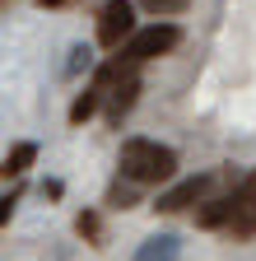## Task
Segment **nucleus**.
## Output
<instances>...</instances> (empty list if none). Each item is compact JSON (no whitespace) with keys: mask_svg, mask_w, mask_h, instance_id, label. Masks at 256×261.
Instances as JSON below:
<instances>
[{"mask_svg":"<svg viewBox=\"0 0 256 261\" xmlns=\"http://www.w3.org/2000/svg\"><path fill=\"white\" fill-rule=\"evenodd\" d=\"M117 168H121V177H131V182H140V187H158V182H168V177L177 173V149L135 136V140L121 145Z\"/></svg>","mask_w":256,"mask_h":261,"instance_id":"f257e3e1","label":"nucleus"},{"mask_svg":"<svg viewBox=\"0 0 256 261\" xmlns=\"http://www.w3.org/2000/svg\"><path fill=\"white\" fill-rule=\"evenodd\" d=\"M75 233H79L89 247H103V215H98V210H79V215H75Z\"/></svg>","mask_w":256,"mask_h":261,"instance_id":"f8f14e48","label":"nucleus"},{"mask_svg":"<svg viewBox=\"0 0 256 261\" xmlns=\"http://www.w3.org/2000/svg\"><path fill=\"white\" fill-rule=\"evenodd\" d=\"M182 42V28L177 23H149V28H135L131 38L121 42V61L126 65H145V61H154V56H168L173 47Z\"/></svg>","mask_w":256,"mask_h":261,"instance_id":"7ed1b4c3","label":"nucleus"},{"mask_svg":"<svg viewBox=\"0 0 256 261\" xmlns=\"http://www.w3.org/2000/svg\"><path fill=\"white\" fill-rule=\"evenodd\" d=\"M33 163H38V145H33V140H19L5 159H0V177H5V182H10V177H23Z\"/></svg>","mask_w":256,"mask_h":261,"instance_id":"6e6552de","label":"nucleus"},{"mask_svg":"<svg viewBox=\"0 0 256 261\" xmlns=\"http://www.w3.org/2000/svg\"><path fill=\"white\" fill-rule=\"evenodd\" d=\"M219 182H223V173H201V177H186V182H177V187H168L163 196L154 201V210L158 215H182V210H191V205H205L210 196L219 191Z\"/></svg>","mask_w":256,"mask_h":261,"instance_id":"20e7f679","label":"nucleus"},{"mask_svg":"<svg viewBox=\"0 0 256 261\" xmlns=\"http://www.w3.org/2000/svg\"><path fill=\"white\" fill-rule=\"evenodd\" d=\"M135 33V5L131 0H107L98 10V47L121 51V42Z\"/></svg>","mask_w":256,"mask_h":261,"instance_id":"39448f33","label":"nucleus"},{"mask_svg":"<svg viewBox=\"0 0 256 261\" xmlns=\"http://www.w3.org/2000/svg\"><path fill=\"white\" fill-rule=\"evenodd\" d=\"M14 205H19V191H10V196H0V228L10 224V215H14Z\"/></svg>","mask_w":256,"mask_h":261,"instance_id":"4468645a","label":"nucleus"},{"mask_svg":"<svg viewBox=\"0 0 256 261\" xmlns=\"http://www.w3.org/2000/svg\"><path fill=\"white\" fill-rule=\"evenodd\" d=\"M233 243H247V238H256V168L238 182V191H233V215H229V228H223Z\"/></svg>","mask_w":256,"mask_h":261,"instance_id":"423d86ee","label":"nucleus"},{"mask_svg":"<svg viewBox=\"0 0 256 261\" xmlns=\"http://www.w3.org/2000/svg\"><path fill=\"white\" fill-rule=\"evenodd\" d=\"M98 108H103V84H89V89L75 98V103H70V126H84Z\"/></svg>","mask_w":256,"mask_h":261,"instance_id":"9d476101","label":"nucleus"},{"mask_svg":"<svg viewBox=\"0 0 256 261\" xmlns=\"http://www.w3.org/2000/svg\"><path fill=\"white\" fill-rule=\"evenodd\" d=\"M140 10L154 14V19H177V14L191 10V0H140Z\"/></svg>","mask_w":256,"mask_h":261,"instance_id":"ddd939ff","label":"nucleus"},{"mask_svg":"<svg viewBox=\"0 0 256 261\" xmlns=\"http://www.w3.org/2000/svg\"><path fill=\"white\" fill-rule=\"evenodd\" d=\"M38 5H42V10H56V5H66V0H38Z\"/></svg>","mask_w":256,"mask_h":261,"instance_id":"2eb2a0df","label":"nucleus"},{"mask_svg":"<svg viewBox=\"0 0 256 261\" xmlns=\"http://www.w3.org/2000/svg\"><path fill=\"white\" fill-rule=\"evenodd\" d=\"M233 191H238V187H229V173H223L219 191H214L210 201L196 210V224H201V228H229V215H233Z\"/></svg>","mask_w":256,"mask_h":261,"instance_id":"0eeeda50","label":"nucleus"},{"mask_svg":"<svg viewBox=\"0 0 256 261\" xmlns=\"http://www.w3.org/2000/svg\"><path fill=\"white\" fill-rule=\"evenodd\" d=\"M93 84H103V117H107V126H121V117L131 112L135 98H140V65H126L117 56V61L98 65Z\"/></svg>","mask_w":256,"mask_h":261,"instance_id":"f03ea898","label":"nucleus"},{"mask_svg":"<svg viewBox=\"0 0 256 261\" xmlns=\"http://www.w3.org/2000/svg\"><path fill=\"white\" fill-rule=\"evenodd\" d=\"M177 256H182V243H177L173 233H154V238H145L140 252H135V261H177Z\"/></svg>","mask_w":256,"mask_h":261,"instance_id":"1a4fd4ad","label":"nucleus"},{"mask_svg":"<svg viewBox=\"0 0 256 261\" xmlns=\"http://www.w3.org/2000/svg\"><path fill=\"white\" fill-rule=\"evenodd\" d=\"M107 205H112V210H131V205H140V182L117 177V182L107 187Z\"/></svg>","mask_w":256,"mask_h":261,"instance_id":"9b49d317","label":"nucleus"}]
</instances>
